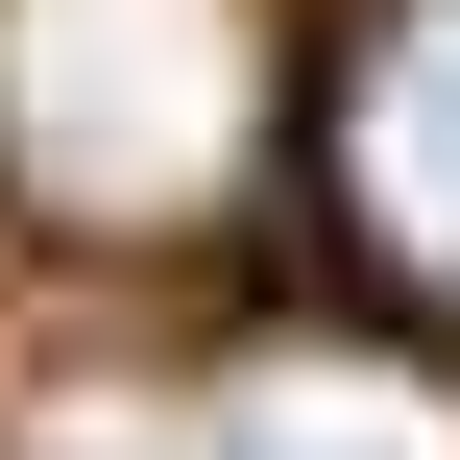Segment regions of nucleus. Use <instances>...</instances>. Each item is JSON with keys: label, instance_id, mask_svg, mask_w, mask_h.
<instances>
[{"label": "nucleus", "instance_id": "obj_1", "mask_svg": "<svg viewBox=\"0 0 460 460\" xmlns=\"http://www.w3.org/2000/svg\"><path fill=\"white\" fill-rule=\"evenodd\" d=\"M267 170V0H0V194L194 243Z\"/></svg>", "mask_w": 460, "mask_h": 460}, {"label": "nucleus", "instance_id": "obj_2", "mask_svg": "<svg viewBox=\"0 0 460 460\" xmlns=\"http://www.w3.org/2000/svg\"><path fill=\"white\" fill-rule=\"evenodd\" d=\"M315 170H340V243L412 315H460V0H364V49L315 97Z\"/></svg>", "mask_w": 460, "mask_h": 460}]
</instances>
